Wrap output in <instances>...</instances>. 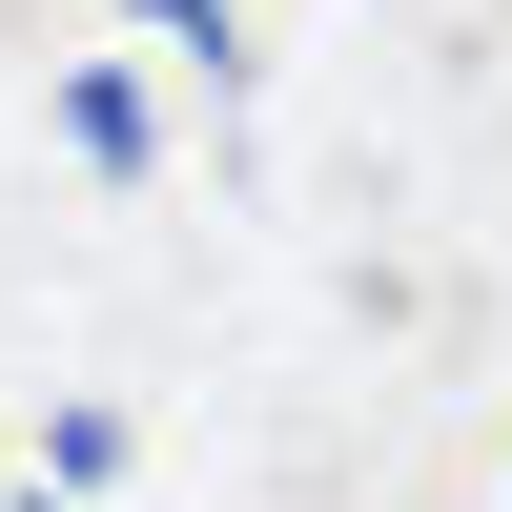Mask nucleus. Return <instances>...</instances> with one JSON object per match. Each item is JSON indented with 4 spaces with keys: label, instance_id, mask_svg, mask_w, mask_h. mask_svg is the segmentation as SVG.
Instances as JSON below:
<instances>
[{
    "label": "nucleus",
    "instance_id": "obj_1",
    "mask_svg": "<svg viewBox=\"0 0 512 512\" xmlns=\"http://www.w3.org/2000/svg\"><path fill=\"white\" fill-rule=\"evenodd\" d=\"M164 21H226V0H164Z\"/></svg>",
    "mask_w": 512,
    "mask_h": 512
}]
</instances>
